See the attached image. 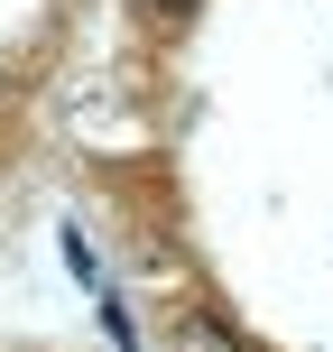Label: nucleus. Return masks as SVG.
I'll return each mask as SVG.
<instances>
[{
    "label": "nucleus",
    "instance_id": "nucleus-1",
    "mask_svg": "<svg viewBox=\"0 0 333 352\" xmlns=\"http://www.w3.org/2000/svg\"><path fill=\"white\" fill-rule=\"evenodd\" d=\"M176 352H241V334H231L222 316H185L176 324Z\"/></svg>",
    "mask_w": 333,
    "mask_h": 352
},
{
    "label": "nucleus",
    "instance_id": "nucleus-2",
    "mask_svg": "<svg viewBox=\"0 0 333 352\" xmlns=\"http://www.w3.org/2000/svg\"><path fill=\"white\" fill-rule=\"evenodd\" d=\"M194 10V0H148V19H185Z\"/></svg>",
    "mask_w": 333,
    "mask_h": 352
}]
</instances>
